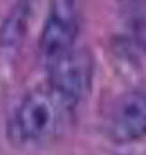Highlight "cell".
I'll list each match as a JSON object with an SVG mask.
<instances>
[{"label": "cell", "instance_id": "277c9868", "mask_svg": "<svg viewBox=\"0 0 146 155\" xmlns=\"http://www.w3.org/2000/svg\"><path fill=\"white\" fill-rule=\"evenodd\" d=\"M107 136L113 143L127 145L146 136V83L127 90L111 109Z\"/></svg>", "mask_w": 146, "mask_h": 155}, {"label": "cell", "instance_id": "3957f363", "mask_svg": "<svg viewBox=\"0 0 146 155\" xmlns=\"http://www.w3.org/2000/svg\"><path fill=\"white\" fill-rule=\"evenodd\" d=\"M79 32L78 0H51L44 28L41 32L39 48L44 60L58 57L74 48Z\"/></svg>", "mask_w": 146, "mask_h": 155}, {"label": "cell", "instance_id": "8992f818", "mask_svg": "<svg viewBox=\"0 0 146 155\" xmlns=\"http://www.w3.org/2000/svg\"><path fill=\"white\" fill-rule=\"evenodd\" d=\"M123 21L132 42L146 53V0H127Z\"/></svg>", "mask_w": 146, "mask_h": 155}, {"label": "cell", "instance_id": "7a4b0ae2", "mask_svg": "<svg viewBox=\"0 0 146 155\" xmlns=\"http://www.w3.org/2000/svg\"><path fill=\"white\" fill-rule=\"evenodd\" d=\"M48 85L67 99L72 106H78L86 97L92 87V55L85 48H70L58 57L46 60Z\"/></svg>", "mask_w": 146, "mask_h": 155}, {"label": "cell", "instance_id": "6da1fadb", "mask_svg": "<svg viewBox=\"0 0 146 155\" xmlns=\"http://www.w3.org/2000/svg\"><path fill=\"white\" fill-rule=\"evenodd\" d=\"M76 106L53 87L30 90L16 107L9 124V137L18 146H44L57 141L69 127Z\"/></svg>", "mask_w": 146, "mask_h": 155}, {"label": "cell", "instance_id": "5b68a950", "mask_svg": "<svg viewBox=\"0 0 146 155\" xmlns=\"http://www.w3.org/2000/svg\"><path fill=\"white\" fill-rule=\"evenodd\" d=\"M32 16V0H18V4L11 9L7 18L4 19L0 28V44L11 48L21 42L23 35L28 30Z\"/></svg>", "mask_w": 146, "mask_h": 155}]
</instances>
